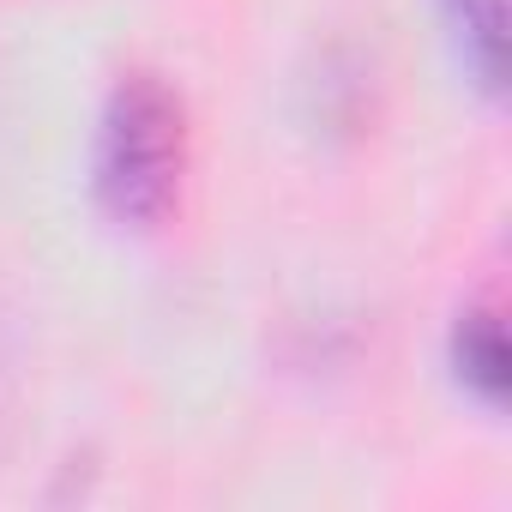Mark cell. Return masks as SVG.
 Instances as JSON below:
<instances>
[{
	"instance_id": "cell-1",
	"label": "cell",
	"mask_w": 512,
	"mask_h": 512,
	"mask_svg": "<svg viewBox=\"0 0 512 512\" xmlns=\"http://www.w3.org/2000/svg\"><path fill=\"white\" fill-rule=\"evenodd\" d=\"M97 205L109 223L151 235L175 217L187 181V103L157 73H121L97 121Z\"/></svg>"
},
{
	"instance_id": "cell-2",
	"label": "cell",
	"mask_w": 512,
	"mask_h": 512,
	"mask_svg": "<svg viewBox=\"0 0 512 512\" xmlns=\"http://www.w3.org/2000/svg\"><path fill=\"white\" fill-rule=\"evenodd\" d=\"M452 374H458V386H464L476 404H488V410H500V404H506L512 356H506L500 314H488V308L458 314V326H452Z\"/></svg>"
},
{
	"instance_id": "cell-3",
	"label": "cell",
	"mask_w": 512,
	"mask_h": 512,
	"mask_svg": "<svg viewBox=\"0 0 512 512\" xmlns=\"http://www.w3.org/2000/svg\"><path fill=\"white\" fill-rule=\"evenodd\" d=\"M446 25L482 97H506V0H446Z\"/></svg>"
}]
</instances>
